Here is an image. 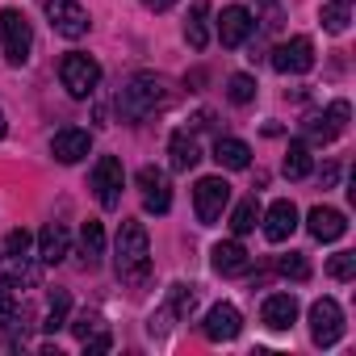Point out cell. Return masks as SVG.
I'll return each instance as SVG.
<instances>
[{
	"instance_id": "obj_1",
	"label": "cell",
	"mask_w": 356,
	"mask_h": 356,
	"mask_svg": "<svg viewBox=\"0 0 356 356\" xmlns=\"http://www.w3.org/2000/svg\"><path fill=\"white\" fill-rule=\"evenodd\" d=\"M113 264H118L122 285H130V289H143L151 281V239H147L143 222H134V218L122 222L118 243H113Z\"/></svg>"
},
{
	"instance_id": "obj_2",
	"label": "cell",
	"mask_w": 356,
	"mask_h": 356,
	"mask_svg": "<svg viewBox=\"0 0 356 356\" xmlns=\"http://www.w3.org/2000/svg\"><path fill=\"white\" fill-rule=\"evenodd\" d=\"M163 105H168V84H163L155 72L130 76L126 88L118 92V113H122L126 122H143V118H151V113L163 109Z\"/></svg>"
},
{
	"instance_id": "obj_3",
	"label": "cell",
	"mask_w": 356,
	"mask_h": 356,
	"mask_svg": "<svg viewBox=\"0 0 356 356\" xmlns=\"http://www.w3.org/2000/svg\"><path fill=\"white\" fill-rule=\"evenodd\" d=\"M0 47L13 67H22L34 51V26L22 9H0Z\"/></svg>"
},
{
	"instance_id": "obj_4",
	"label": "cell",
	"mask_w": 356,
	"mask_h": 356,
	"mask_svg": "<svg viewBox=\"0 0 356 356\" xmlns=\"http://www.w3.org/2000/svg\"><path fill=\"white\" fill-rule=\"evenodd\" d=\"M59 80H63V88H67L76 101H84V97H92L97 84H101V63H97L92 55L72 51V55H63V63H59Z\"/></svg>"
},
{
	"instance_id": "obj_5",
	"label": "cell",
	"mask_w": 356,
	"mask_h": 356,
	"mask_svg": "<svg viewBox=\"0 0 356 356\" xmlns=\"http://www.w3.org/2000/svg\"><path fill=\"white\" fill-rule=\"evenodd\" d=\"M122 185H126V168L118 155H101L97 168H92V193L105 210H118L122 206Z\"/></svg>"
},
{
	"instance_id": "obj_6",
	"label": "cell",
	"mask_w": 356,
	"mask_h": 356,
	"mask_svg": "<svg viewBox=\"0 0 356 356\" xmlns=\"http://www.w3.org/2000/svg\"><path fill=\"white\" fill-rule=\"evenodd\" d=\"M348 118H352L348 101H331L323 113H306V122H302V134H306L310 143H335V138L348 130Z\"/></svg>"
},
{
	"instance_id": "obj_7",
	"label": "cell",
	"mask_w": 356,
	"mask_h": 356,
	"mask_svg": "<svg viewBox=\"0 0 356 356\" xmlns=\"http://www.w3.org/2000/svg\"><path fill=\"white\" fill-rule=\"evenodd\" d=\"M193 206H197L202 227H214L222 218V210L231 206V185L222 181V176H202L197 189H193Z\"/></svg>"
},
{
	"instance_id": "obj_8",
	"label": "cell",
	"mask_w": 356,
	"mask_h": 356,
	"mask_svg": "<svg viewBox=\"0 0 356 356\" xmlns=\"http://www.w3.org/2000/svg\"><path fill=\"white\" fill-rule=\"evenodd\" d=\"M310 339L318 348H331V343L343 339V310H339L335 298H318L310 306Z\"/></svg>"
},
{
	"instance_id": "obj_9",
	"label": "cell",
	"mask_w": 356,
	"mask_h": 356,
	"mask_svg": "<svg viewBox=\"0 0 356 356\" xmlns=\"http://www.w3.org/2000/svg\"><path fill=\"white\" fill-rule=\"evenodd\" d=\"M193 306H197V289H193V285H172V289H168L163 310H159V314H151L147 331H151V335H163L176 318H189V314H193Z\"/></svg>"
},
{
	"instance_id": "obj_10",
	"label": "cell",
	"mask_w": 356,
	"mask_h": 356,
	"mask_svg": "<svg viewBox=\"0 0 356 356\" xmlns=\"http://www.w3.org/2000/svg\"><path fill=\"white\" fill-rule=\"evenodd\" d=\"M47 17H51V26H55V34H63V38H84L88 34V13H84V5L80 0H47Z\"/></svg>"
},
{
	"instance_id": "obj_11",
	"label": "cell",
	"mask_w": 356,
	"mask_h": 356,
	"mask_svg": "<svg viewBox=\"0 0 356 356\" xmlns=\"http://www.w3.org/2000/svg\"><path fill=\"white\" fill-rule=\"evenodd\" d=\"M273 67H277L281 76H306V72L314 67V42H310L306 34L281 42V47L273 51Z\"/></svg>"
},
{
	"instance_id": "obj_12",
	"label": "cell",
	"mask_w": 356,
	"mask_h": 356,
	"mask_svg": "<svg viewBox=\"0 0 356 356\" xmlns=\"http://www.w3.org/2000/svg\"><path fill=\"white\" fill-rule=\"evenodd\" d=\"M138 189H143V206L147 214H168L172 210V185L163 168H138Z\"/></svg>"
},
{
	"instance_id": "obj_13",
	"label": "cell",
	"mask_w": 356,
	"mask_h": 356,
	"mask_svg": "<svg viewBox=\"0 0 356 356\" xmlns=\"http://www.w3.org/2000/svg\"><path fill=\"white\" fill-rule=\"evenodd\" d=\"M252 30H256V17H252L243 5H227V9H222V17H218V38H222L227 51L243 47V42L252 38Z\"/></svg>"
},
{
	"instance_id": "obj_14",
	"label": "cell",
	"mask_w": 356,
	"mask_h": 356,
	"mask_svg": "<svg viewBox=\"0 0 356 356\" xmlns=\"http://www.w3.org/2000/svg\"><path fill=\"white\" fill-rule=\"evenodd\" d=\"M202 331H206V339H214V343H231V339L243 331V318H239V310H235L231 302H218V306H210Z\"/></svg>"
},
{
	"instance_id": "obj_15",
	"label": "cell",
	"mask_w": 356,
	"mask_h": 356,
	"mask_svg": "<svg viewBox=\"0 0 356 356\" xmlns=\"http://www.w3.org/2000/svg\"><path fill=\"white\" fill-rule=\"evenodd\" d=\"M88 151H92V134L80 130V126H63V130L51 138V155H55L59 163H80Z\"/></svg>"
},
{
	"instance_id": "obj_16",
	"label": "cell",
	"mask_w": 356,
	"mask_h": 356,
	"mask_svg": "<svg viewBox=\"0 0 356 356\" xmlns=\"http://www.w3.org/2000/svg\"><path fill=\"white\" fill-rule=\"evenodd\" d=\"M260 222H264V239L268 243H285L298 231V206L281 197V202L268 206V214H260Z\"/></svg>"
},
{
	"instance_id": "obj_17",
	"label": "cell",
	"mask_w": 356,
	"mask_h": 356,
	"mask_svg": "<svg viewBox=\"0 0 356 356\" xmlns=\"http://www.w3.org/2000/svg\"><path fill=\"white\" fill-rule=\"evenodd\" d=\"M306 231H310L318 243H335V239H343L348 218H343L339 210H331V206H314V210L306 214Z\"/></svg>"
},
{
	"instance_id": "obj_18",
	"label": "cell",
	"mask_w": 356,
	"mask_h": 356,
	"mask_svg": "<svg viewBox=\"0 0 356 356\" xmlns=\"http://www.w3.org/2000/svg\"><path fill=\"white\" fill-rule=\"evenodd\" d=\"M0 285L5 289H34L38 285V264H30V256H0Z\"/></svg>"
},
{
	"instance_id": "obj_19",
	"label": "cell",
	"mask_w": 356,
	"mask_h": 356,
	"mask_svg": "<svg viewBox=\"0 0 356 356\" xmlns=\"http://www.w3.org/2000/svg\"><path fill=\"white\" fill-rule=\"evenodd\" d=\"M260 318H264L268 331H289V327L298 323V298H293V293H268Z\"/></svg>"
},
{
	"instance_id": "obj_20",
	"label": "cell",
	"mask_w": 356,
	"mask_h": 356,
	"mask_svg": "<svg viewBox=\"0 0 356 356\" xmlns=\"http://www.w3.org/2000/svg\"><path fill=\"white\" fill-rule=\"evenodd\" d=\"M168 155H172V172H193L202 163V147L189 130H176L168 138Z\"/></svg>"
},
{
	"instance_id": "obj_21",
	"label": "cell",
	"mask_w": 356,
	"mask_h": 356,
	"mask_svg": "<svg viewBox=\"0 0 356 356\" xmlns=\"http://www.w3.org/2000/svg\"><path fill=\"white\" fill-rule=\"evenodd\" d=\"M210 256H214V273H222V277H239V273H248V248H243L239 239H222Z\"/></svg>"
},
{
	"instance_id": "obj_22",
	"label": "cell",
	"mask_w": 356,
	"mask_h": 356,
	"mask_svg": "<svg viewBox=\"0 0 356 356\" xmlns=\"http://www.w3.org/2000/svg\"><path fill=\"white\" fill-rule=\"evenodd\" d=\"M67 256V227L63 222H47L38 231V260L42 264H59Z\"/></svg>"
},
{
	"instance_id": "obj_23",
	"label": "cell",
	"mask_w": 356,
	"mask_h": 356,
	"mask_svg": "<svg viewBox=\"0 0 356 356\" xmlns=\"http://www.w3.org/2000/svg\"><path fill=\"white\" fill-rule=\"evenodd\" d=\"M185 42L193 51L210 47V5H206V0H197V5L189 9V17H185Z\"/></svg>"
},
{
	"instance_id": "obj_24",
	"label": "cell",
	"mask_w": 356,
	"mask_h": 356,
	"mask_svg": "<svg viewBox=\"0 0 356 356\" xmlns=\"http://www.w3.org/2000/svg\"><path fill=\"white\" fill-rule=\"evenodd\" d=\"M214 159H218L222 168H231V172H243V168L252 163V147H248L243 138H218V143H214Z\"/></svg>"
},
{
	"instance_id": "obj_25",
	"label": "cell",
	"mask_w": 356,
	"mask_h": 356,
	"mask_svg": "<svg viewBox=\"0 0 356 356\" xmlns=\"http://www.w3.org/2000/svg\"><path fill=\"white\" fill-rule=\"evenodd\" d=\"M80 252H84V264H88V268L105 256V227H101L97 218H88V222L80 227Z\"/></svg>"
},
{
	"instance_id": "obj_26",
	"label": "cell",
	"mask_w": 356,
	"mask_h": 356,
	"mask_svg": "<svg viewBox=\"0 0 356 356\" xmlns=\"http://www.w3.org/2000/svg\"><path fill=\"white\" fill-rule=\"evenodd\" d=\"M310 168H314L310 143H289V151H285V176H289V181H306Z\"/></svg>"
},
{
	"instance_id": "obj_27",
	"label": "cell",
	"mask_w": 356,
	"mask_h": 356,
	"mask_svg": "<svg viewBox=\"0 0 356 356\" xmlns=\"http://www.w3.org/2000/svg\"><path fill=\"white\" fill-rule=\"evenodd\" d=\"M67 310H72V293L67 289H55L51 293V306H47V318H42V331H59V327H67Z\"/></svg>"
},
{
	"instance_id": "obj_28",
	"label": "cell",
	"mask_w": 356,
	"mask_h": 356,
	"mask_svg": "<svg viewBox=\"0 0 356 356\" xmlns=\"http://www.w3.org/2000/svg\"><path fill=\"white\" fill-rule=\"evenodd\" d=\"M260 214H264V210H260V202H256V197L239 202V206H235V214H231V231H235V235H248V231H256Z\"/></svg>"
},
{
	"instance_id": "obj_29",
	"label": "cell",
	"mask_w": 356,
	"mask_h": 356,
	"mask_svg": "<svg viewBox=\"0 0 356 356\" xmlns=\"http://www.w3.org/2000/svg\"><path fill=\"white\" fill-rule=\"evenodd\" d=\"M318 17H323V26H327L331 34H343L348 22H352V9H348V0H327Z\"/></svg>"
},
{
	"instance_id": "obj_30",
	"label": "cell",
	"mask_w": 356,
	"mask_h": 356,
	"mask_svg": "<svg viewBox=\"0 0 356 356\" xmlns=\"http://www.w3.org/2000/svg\"><path fill=\"white\" fill-rule=\"evenodd\" d=\"M227 97H231L235 105H252V101H256V80L243 76V72H235V76L227 80Z\"/></svg>"
},
{
	"instance_id": "obj_31",
	"label": "cell",
	"mask_w": 356,
	"mask_h": 356,
	"mask_svg": "<svg viewBox=\"0 0 356 356\" xmlns=\"http://www.w3.org/2000/svg\"><path fill=\"white\" fill-rule=\"evenodd\" d=\"M17 323H22V302L13 298V289L0 285V331H9V327H17Z\"/></svg>"
},
{
	"instance_id": "obj_32",
	"label": "cell",
	"mask_w": 356,
	"mask_h": 356,
	"mask_svg": "<svg viewBox=\"0 0 356 356\" xmlns=\"http://www.w3.org/2000/svg\"><path fill=\"white\" fill-rule=\"evenodd\" d=\"M277 268H281V277H289V281H306V277H310V264H306V256H302V252L281 256V260H277Z\"/></svg>"
},
{
	"instance_id": "obj_33",
	"label": "cell",
	"mask_w": 356,
	"mask_h": 356,
	"mask_svg": "<svg viewBox=\"0 0 356 356\" xmlns=\"http://www.w3.org/2000/svg\"><path fill=\"white\" fill-rule=\"evenodd\" d=\"M327 273H331L335 281H352V277H356V252H335V256L327 260Z\"/></svg>"
},
{
	"instance_id": "obj_34",
	"label": "cell",
	"mask_w": 356,
	"mask_h": 356,
	"mask_svg": "<svg viewBox=\"0 0 356 356\" xmlns=\"http://www.w3.org/2000/svg\"><path fill=\"white\" fill-rule=\"evenodd\" d=\"M30 243H34V235H30L26 227H17V231L5 235V252H9V256H30Z\"/></svg>"
},
{
	"instance_id": "obj_35",
	"label": "cell",
	"mask_w": 356,
	"mask_h": 356,
	"mask_svg": "<svg viewBox=\"0 0 356 356\" xmlns=\"http://www.w3.org/2000/svg\"><path fill=\"white\" fill-rule=\"evenodd\" d=\"M97 331H101V318H97V314H92V310H84V314H80V318H76V323H72V335H76V339H80V343H84V339H88V335H97Z\"/></svg>"
},
{
	"instance_id": "obj_36",
	"label": "cell",
	"mask_w": 356,
	"mask_h": 356,
	"mask_svg": "<svg viewBox=\"0 0 356 356\" xmlns=\"http://www.w3.org/2000/svg\"><path fill=\"white\" fill-rule=\"evenodd\" d=\"M84 348H88V356L109 352V335H105V331H97V335H88V339H84Z\"/></svg>"
},
{
	"instance_id": "obj_37",
	"label": "cell",
	"mask_w": 356,
	"mask_h": 356,
	"mask_svg": "<svg viewBox=\"0 0 356 356\" xmlns=\"http://www.w3.org/2000/svg\"><path fill=\"white\" fill-rule=\"evenodd\" d=\"M176 5V0H143V9H151V13H168Z\"/></svg>"
},
{
	"instance_id": "obj_38",
	"label": "cell",
	"mask_w": 356,
	"mask_h": 356,
	"mask_svg": "<svg viewBox=\"0 0 356 356\" xmlns=\"http://www.w3.org/2000/svg\"><path fill=\"white\" fill-rule=\"evenodd\" d=\"M335 176H339V168H335V163H323V189L335 185Z\"/></svg>"
},
{
	"instance_id": "obj_39",
	"label": "cell",
	"mask_w": 356,
	"mask_h": 356,
	"mask_svg": "<svg viewBox=\"0 0 356 356\" xmlns=\"http://www.w3.org/2000/svg\"><path fill=\"white\" fill-rule=\"evenodd\" d=\"M256 5H264L268 13H277V0H256Z\"/></svg>"
},
{
	"instance_id": "obj_40",
	"label": "cell",
	"mask_w": 356,
	"mask_h": 356,
	"mask_svg": "<svg viewBox=\"0 0 356 356\" xmlns=\"http://www.w3.org/2000/svg\"><path fill=\"white\" fill-rule=\"evenodd\" d=\"M5 130H9V122H5V113H0V138H5Z\"/></svg>"
}]
</instances>
